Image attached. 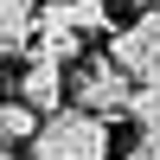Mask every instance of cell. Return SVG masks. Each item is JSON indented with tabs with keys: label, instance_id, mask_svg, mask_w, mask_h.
Instances as JSON below:
<instances>
[{
	"label": "cell",
	"instance_id": "30bf717a",
	"mask_svg": "<svg viewBox=\"0 0 160 160\" xmlns=\"http://www.w3.org/2000/svg\"><path fill=\"white\" fill-rule=\"evenodd\" d=\"M141 7H160V0H141Z\"/></svg>",
	"mask_w": 160,
	"mask_h": 160
},
{
	"label": "cell",
	"instance_id": "52a82bcc",
	"mask_svg": "<svg viewBox=\"0 0 160 160\" xmlns=\"http://www.w3.org/2000/svg\"><path fill=\"white\" fill-rule=\"evenodd\" d=\"M128 115H135V128H141V154L160 160V83H141L135 102H128Z\"/></svg>",
	"mask_w": 160,
	"mask_h": 160
},
{
	"label": "cell",
	"instance_id": "6da1fadb",
	"mask_svg": "<svg viewBox=\"0 0 160 160\" xmlns=\"http://www.w3.org/2000/svg\"><path fill=\"white\" fill-rule=\"evenodd\" d=\"M32 160H109V122L90 109H58L32 135Z\"/></svg>",
	"mask_w": 160,
	"mask_h": 160
},
{
	"label": "cell",
	"instance_id": "8992f818",
	"mask_svg": "<svg viewBox=\"0 0 160 160\" xmlns=\"http://www.w3.org/2000/svg\"><path fill=\"white\" fill-rule=\"evenodd\" d=\"M38 45V0H0V58Z\"/></svg>",
	"mask_w": 160,
	"mask_h": 160
},
{
	"label": "cell",
	"instance_id": "3957f363",
	"mask_svg": "<svg viewBox=\"0 0 160 160\" xmlns=\"http://www.w3.org/2000/svg\"><path fill=\"white\" fill-rule=\"evenodd\" d=\"M109 58L135 83H160V7H141L128 26H115L109 32Z\"/></svg>",
	"mask_w": 160,
	"mask_h": 160
},
{
	"label": "cell",
	"instance_id": "ba28073f",
	"mask_svg": "<svg viewBox=\"0 0 160 160\" xmlns=\"http://www.w3.org/2000/svg\"><path fill=\"white\" fill-rule=\"evenodd\" d=\"M45 128V115L32 109V102H0V148H32V135Z\"/></svg>",
	"mask_w": 160,
	"mask_h": 160
},
{
	"label": "cell",
	"instance_id": "5b68a950",
	"mask_svg": "<svg viewBox=\"0 0 160 160\" xmlns=\"http://www.w3.org/2000/svg\"><path fill=\"white\" fill-rule=\"evenodd\" d=\"M32 51H38V58H58V64H83V32L64 19L58 0L38 13V45H32Z\"/></svg>",
	"mask_w": 160,
	"mask_h": 160
},
{
	"label": "cell",
	"instance_id": "8fae6325",
	"mask_svg": "<svg viewBox=\"0 0 160 160\" xmlns=\"http://www.w3.org/2000/svg\"><path fill=\"white\" fill-rule=\"evenodd\" d=\"M0 160H7V148H0Z\"/></svg>",
	"mask_w": 160,
	"mask_h": 160
},
{
	"label": "cell",
	"instance_id": "7a4b0ae2",
	"mask_svg": "<svg viewBox=\"0 0 160 160\" xmlns=\"http://www.w3.org/2000/svg\"><path fill=\"white\" fill-rule=\"evenodd\" d=\"M128 102H135V77H128L109 51L71 64V109H90V115H102V122H115V115H128Z\"/></svg>",
	"mask_w": 160,
	"mask_h": 160
},
{
	"label": "cell",
	"instance_id": "277c9868",
	"mask_svg": "<svg viewBox=\"0 0 160 160\" xmlns=\"http://www.w3.org/2000/svg\"><path fill=\"white\" fill-rule=\"evenodd\" d=\"M13 96H19V102H32L38 115H58V109H64V96H71V64H58V58H38V51H26V64H19V83H13Z\"/></svg>",
	"mask_w": 160,
	"mask_h": 160
},
{
	"label": "cell",
	"instance_id": "9c48e42d",
	"mask_svg": "<svg viewBox=\"0 0 160 160\" xmlns=\"http://www.w3.org/2000/svg\"><path fill=\"white\" fill-rule=\"evenodd\" d=\"M58 7H64V19H71L83 38H96V32H115V26H109V0H58Z\"/></svg>",
	"mask_w": 160,
	"mask_h": 160
}]
</instances>
